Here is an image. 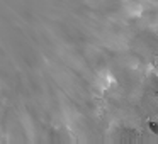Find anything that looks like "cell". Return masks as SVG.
I'll return each mask as SVG.
<instances>
[{
	"label": "cell",
	"mask_w": 158,
	"mask_h": 144,
	"mask_svg": "<svg viewBox=\"0 0 158 144\" xmlns=\"http://www.w3.org/2000/svg\"><path fill=\"white\" fill-rule=\"evenodd\" d=\"M148 129H150L151 134H155V136L158 137V122H153V120H151V122H148Z\"/></svg>",
	"instance_id": "1"
}]
</instances>
